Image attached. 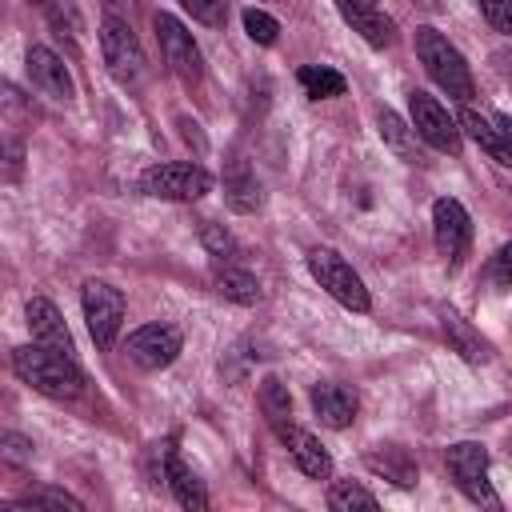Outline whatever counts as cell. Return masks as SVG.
<instances>
[{
    "label": "cell",
    "instance_id": "1",
    "mask_svg": "<svg viewBox=\"0 0 512 512\" xmlns=\"http://www.w3.org/2000/svg\"><path fill=\"white\" fill-rule=\"evenodd\" d=\"M12 368H16V376H20L24 384H32L36 392H44V396H52V400H72V396H80V388H84V376H80L76 360L64 356V352L44 348V344H36V340H32L28 348H16V352H12Z\"/></svg>",
    "mask_w": 512,
    "mask_h": 512
},
{
    "label": "cell",
    "instance_id": "2",
    "mask_svg": "<svg viewBox=\"0 0 512 512\" xmlns=\"http://www.w3.org/2000/svg\"><path fill=\"white\" fill-rule=\"evenodd\" d=\"M416 56H420V64L428 68V76L452 96V100H460V104H468L472 96H476V80H472V68H468V60L460 56V48L456 44H448V36L444 32H436V28H416Z\"/></svg>",
    "mask_w": 512,
    "mask_h": 512
},
{
    "label": "cell",
    "instance_id": "3",
    "mask_svg": "<svg viewBox=\"0 0 512 512\" xmlns=\"http://www.w3.org/2000/svg\"><path fill=\"white\" fill-rule=\"evenodd\" d=\"M308 272H312L316 284H320L332 300H340L344 308H352V312H368V308H372L364 280L356 276V268H352L336 248H312V252H308Z\"/></svg>",
    "mask_w": 512,
    "mask_h": 512
},
{
    "label": "cell",
    "instance_id": "4",
    "mask_svg": "<svg viewBox=\"0 0 512 512\" xmlns=\"http://www.w3.org/2000/svg\"><path fill=\"white\" fill-rule=\"evenodd\" d=\"M100 52H104V64L112 72V80L120 88H140L144 76H148V64H144V52H140V40L132 36V28L116 16H104L100 24Z\"/></svg>",
    "mask_w": 512,
    "mask_h": 512
},
{
    "label": "cell",
    "instance_id": "5",
    "mask_svg": "<svg viewBox=\"0 0 512 512\" xmlns=\"http://www.w3.org/2000/svg\"><path fill=\"white\" fill-rule=\"evenodd\" d=\"M140 188L156 200H200L212 188L208 168L188 164V160H168V164H152L140 176Z\"/></svg>",
    "mask_w": 512,
    "mask_h": 512
},
{
    "label": "cell",
    "instance_id": "6",
    "mask_svg": "<svg viewBox=\"0 0 512 512\" xmlns=\"http://www.w3.org/2000/svg\"><path fill=\"white\" fill-rule=\"evenodd\" d=\"M80 300H84V320H88L96 348H112L116 332L124 324V292L112 288L108 280H84Z\"/></svg>",
    "mask_w": 512,
    "mask_h": 512
},
{
    "label": "cell",
    "instance_id": "7",
    "mask_svg": "<svg viewBox=\"0 0 512 512\" xmlns=\"http://www.w3.org/2000/svg\"><path fill=\"white\" fill-rule=\"evenodd\" d=\"M156 40H160V52H164L168 72L180 76L188 88H196L200 76H204V60H200V48H196L192 32H188L176 16L160 12V16H156Z\"/></svg>",
    "mask_w": 512,
    "mask_h": 512
},
{
    "label": "cell",
    "instance_id": "8",
    "mask_svg": "<svg viewBox=\"0 0 512 512\" xmlns=\"http://www.w3.org/2000/svg\"><path fill=\"white\" fill-rule=\"evenodd\" d=\"M448 472L456 480V488L472 500V504H500L492 484H488V448L484 444H472V440H460L448 448Z\"/></svg>",
    "mask_w": 512,
    "mask_h": 512
},
{
    "label": "cell",
    "instance_id": "9",
    "mask_svg": "<svg viewBox=\"0 0 512 512\" xmlns=\"http://www.w3.org/2000/svg\"><path fill=\"white\" fill-rule=\"evenodd\" d=\"M408 108H412V128L420 140H428L436 152H448V156H460V124L448 116V108L428 96V92H412L408 96Z\"/></svg>",
    "mask_w": 512,
    "mask_h": 512
},
{
    "label": "cell",
    "instance_id": "10",
    "mask_svg": "<svg viewBox=\"0 0 512 512\" xmlns=\"http://www.w3.org/2000/svg\"><path fill=\"white\" fill-rule=\"evenodd\" d=\"M180 332L172 328V324H144V328H136L132 336H128V344H124V352H128V360L136 364V368H148V372H156V368H168L176 356H180Z\"/></svg>",
    "mask_w": 512,
    "mask_h": 512
},
{
    "label": "cell",
    "instance_id": "11",
    "mask_svg": "<svg viewBox=\"0 0 512 512\" xmlns=\"http://www.w3.org/2000/svg\"><path fill=\"white\" fill-rule=\"evenodd\" d=\"M432 236H436V252L448 264H460V256L468 252V240H472V220L460 200L444 196L432 204Z\"/></svg>",
    "mask_w": 512,
    "mask_h": 512
},
{
    "label": "cell",
    "instance_id": "12",
    "mask_svg": "<svg viewBox=\"0 0 512 512\" xmlns=\"http://www.w3.org/2000/svg\"><path fill=\"white\" fill-rule=\"evenodd\" d=\"M336 8L348 20V28L360 32L372 48H392L396 44V24L380 8V0H336Z\"/></svg>",
    "mask_w": 512,
    "mask_h": 512
},
{
    "label": "cell",
    "instance_id": "13",
    "mask_svg": "<svg viewBox=\"0 0 512 512\" xmlns=\"http://www.w3.org/2000/svg\"><path fill=\"white\" fill-rule=\"evenodd\" d=\"M460 124L468 128V136L504 168H512V116H480L476 108L460 112Z\"/></svg>",
    "mask_w": 512,
    "mask_h": 512
},
{
    "label": "cell",
    "instance_id": "14",
    "mask_svg": "<svg viewBox=\"0 0 512 512\" xmlns=\"http://www.w3.org/2000/svg\"><path fill=\"white\" fill-rule=\"evenodd\" d=\"M24 316H28V332H32V340H36V344H44V348H52V352L72 356L68 324H64V316H60V308H56L52 300L32 296V300H28V308H24Z\"/></svg>",
    "mask_w": 512,
    "mask_h": 512
},
{
    "label": "cell",
    "instance_id": "15",
    "mask_svg": "<svg viewBox=\"0 0 512 512\" xmlns=\"http://www.w3.org/2000/svg\"><path fill=\"white\" fill-rule=\"evenodd\" d=\"M28 76H32V84L44 92V96H52V100H72L76 96V84H72V76H68V68H64V60L52 52V48H28Z\"/></svg>",
    "mask_w": 512,
    "mask_h": 512
},
{
    "label": "cell",
    "instance_id": "16",
    "mask_svg": "<svg viewBox=\"0 0 512 512\" xmlns=\"http://www.w3.org/2000/svg\"><path fill=\"white\" fill-rule=\"evenodd\" d=\"M312 412L320 416V424L328 428H348L360 412V396L348 388V384H336V380H324L312 388Z\"/></svg>",
    "mask_w": 512,
    "mask_h": 512
},
{
    "label": "cell",
    "instance_id": "17",
    "mask_svg": "<svg viewBox=\"0 0 512 512\" xmlns=\"http://www.w3.org/2000/svg\"><path fill=\"white\" fill-rule=\"evenodd\" d=\"M276 436L284 440V448L292 452V460H296V468H300L304 476H312V480H328V476H332V456L324 452V444H320L312 432H304V428H296V424H284Z\"/></svg>",
    "mask_w": 512,
    "mask_h": 512
},
{
    "label": "cell",
    "instance_id": "18",
    "mask_svg": "<svg viewBox=\"0 0 512 512\" xmlns=\"http://www.w3.org/2000/svg\"><path fill=\"white\" fill-rule=\"evenodd\" d=\"M380 140L388 144V152L392 156H400L404 164H420L424 156H420V148H416V128H408L392 108H380Z\"/></svg>",
    "mask_w": 512,
    "mask_h": 512
},
{
    "label": "cell",
    "instance_id": "19",
    "mask_svg": "<svg viewBox=\"0 0 512 512\" xmlns=\"http://www.w3.org/2000/svg\"><path fill=\"white\" fill-rule=\"evenodd\" d=\"M368 468L380 472L384 480L400 484V488H412L416 484V460L404 448H396V444H380L376 452H368Z\"/></svg>",
    "mask_w": 512,
    "mask_h": 512
},
{
    "label": "cell",
    "instance_id": "20",
    "mask_svg": "<svg viewBox=\"0 0 512 512\" xmlns=\"http://www.w3.org/2000/svg\"><path fill=\"white\" fill-rule=\"evenodd\" d=\"M224 200H228L232 212H256V208L264 204L260 180H256L244 164H236V168L228 172V180H224Z\"/></svg>",
    "mask_w": 512,
    "mask_h": 512
},
{
    "label": "cell",
    "instance_id": "21",
    "mask_svg": "<svg viewBox=\"0 0 512 512\" xmlns=\"http://www.w3.org/2000/svg\"><path fill=\"white\" fill-rule=\"evenodd\" d=\"M444 336H448L452 348H456L464 360H472V364H480V360L492 356V352H488V340H484L464 316H456V312H444Z\"/></svg>",
    "mask_w": 512,
    "mask_h": 512
},
{
    "label": "cell",
    "instance_id": "22",
    "mask_svg": "<svg viewBox=\"0 0 512 512\" xmlns=\"http://www.w3.org/2000/svg\"><path fill=\"white\" fill-rule=\"evenodd\" d=\"M256 400H260V412L268 416V424H272L276 432H280L284 424H292V396H288V384H280L276 376H264Z\"/></svg>",
    "mask_w": 512,
    "mask_h": 512
},
{
    "label": "cell",
    "instance_id": "23",
    "mask_svg": "<svg viewBox=\"0 0 512 512\" xmlns=\"http://www.w3.org/2000/svg\"><path fill=\"white\" fill-rule=\"evenodd\" d=\"M216 292H220L224 300H232V304H256V300H260L256 276H252L248 268H232V264L216 272Z\"/></svg>",
    "mask_w": 512,
    "mask_h": 512
},
{
    "label": "cell",
    "instance_id": "24",
    "mask_svg": "<svg viewBox=\"0 0 512 512\" xmlns=\"http://www.w3.org/2000/svg\"><path fill=\"white\" fill-rule=\"evenodd\" d=\"M296 80H300L304 96H312V100H328V96L344 92V76L336 68H324V64H304Z\"/></svg>",
    "mask_w": 512,
    "mask_h": 512
},
{
    "label": "cell",
    "instance_id": "25",
    "mask_svg": "<svg viewBox=\"0 0 512 512\" xmlns=\"http://www.w3.org/2000/svg\"><path fill=\"white\" fill-rule=\"evenodd\" d=\"M328 508L332 512H352V508H376V496L364 488V484H352V480H336L328 488Z\"/></svg>",
    "mask_w": 512,
    "mask_h": 512
},
{
    "label": "cell",
    "instance_id": "26",
    "mask_svg": "<svg viewBox=\"0 0 512 512\" xmlns=\"http://www.w3.org/2000/svg\"><path fill=\"white\" fill-rule=\"evenodd\" d=\"M180 4L204 28H224V20H228V0H180Z\"/></svg>",
    "mask_w": 512,
    "mask_h": 512
},
{
    "label": "cell",
    "instance_id": "27",
    "mask_svg": "<svg viewBox=\"0 0 512 512\" xmlns=\"http://www.w3.org/2000/svg\"><path fill=\"white\" fill-rule=\"evenodd\" d=\"M244 32H248L256 44H276V36H280V24H276L268 12H260V8H248V12H244Z\"/></svg>",
    "mask_w": 512,
    "mask_h": 512
},
{
    "label": "cell",
    "instance_id": "28",
    "mask_svg": "<svg viewBox=\"0 0 512 512\" xmlns=\"http://www.w3.org/2000/svg\"><path fill=\"white\" fill-rule=\"evenodd\" d=\"M200 244L212 252V256H236V240H232V232L224 228V224H200Z\"/></svg>",
    "mask_w": 512,
    "mask_h": 512
},
{
    "label": "cell",
    "instance_id": "29",
    "mask_svg": "<svg viewBox=\"0 0 512 512\" xmlns=\"http://www.w3.org/2000/svg\"><path fill=\"white\" fill-rule=\"evenodd\" d=\"M484 20L496 28V32H508L512 36V0H476Z\"/></svg>",
    "mask_w": 512,
    "mask_h": 512
},
{
    "label": "cell",
    "instance_id": "30",
    "mask_svg": "<svg viewBox=\"0 0 512 512\" xmlns=\"http://www.w3.org/2000/svg\"><path fill=\"white\" fill-rule=\"evenodd\" d=\"M4 456H8V460H16V464H20V460H28V456H32V440H24V436L8 432V436H4Z\"/></svg>",
    "mask_w": 512,
    "mask_h": 512
},
{
    "label": "cell",
    "instance_id": "31",
    "mask_svg": "<svg viewBox=\"0 0 512 512\" xmlns=\"http://www.w3.org/2000/svg\"><path fill=\"white\" fill-rule=\"evenodd\" d=\"M492 272H496V280H500V284H508V288H512V244L496 252V264H492Z\"/></svg>",
    "mask_w": 512,
    "mask_h": 512
},
{
    "label": "cell",
    "instance_id": "32",
    "mask_svg": "<svg viewBox=\"0 0 512 512\" xmlns=\"http://www.w3.org/2000/svg\"><path fill=\"white\" fill-rule=\"evenodd\" d=\"M420 8H428V12H440V0H416Z\"/></svg>",
    "mask_w": 512,
    "mask_h": 512
}]
</instances>
